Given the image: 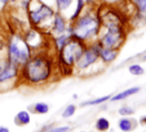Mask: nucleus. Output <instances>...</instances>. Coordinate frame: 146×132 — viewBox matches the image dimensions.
<instances>
[{"label":"nucleus","mask_w":146,"mask_h":132,"mask_svg":"<svg viewBox=\"0 0 146 132\" xmlns=\"http://www.w3.org/2000/svg\"><path fill=\"white\" fill-rule=\"evenodd\" d=\"M108 99H111V95H105V96H102V98H98V99H94V100L84 101V102L81 103V106H94V104H99V103H103V102L107 101Z\"/></svg>","instance_id":"20"},{"label":"nucleus","mask_w":146,"mask_h":132,"mask_svg":"<svg viewBox=\"0 0 146 132\" xmlns=\"http://www.w3.org/2000/svg\"><path fill=\"white\" fill-rule=\"evenodd\" d=\"M102 30L99 13L96 10H88L81 14L76 20L70 22L66 33L71 37L80 39L87 44L94 41Z\"/></svg>","instance_id":"2"},{"label":"nucleus","mask_w":146,"mask_h":132,"mask_svg":"<svg viewBox=\"0 0 146 132\" xmlns=\"http://www.w3.org/2000/svg\"><path fill=\"white\" fill-rule=\"evenodd\" d=\"M75 106L74 104H70V106H67L66 108H65V110L63 111V114H62V116L64 117V118H67V117H71V116H73L74 115V112H75Z\"/></svg>","instance_id":"21"},{"label":"nucleus","mask_w":146,"mask_h":132,"mask_svg":"<svg viewBox=\"0 0 146 132\" xmlns=\"http://www.w3.org/2000/svg\"><path fill=\"white\" fill-rule=\"evenodd\" d=\"M66 29H67L66 18L64 17V15L62 13L56 11L55 15H54V17H52V21H51V25H50L49 31L52 34L58 36V34L65 33L66 32Z\"/></svg>","instance_id":"8"},{"label":"nucleus","mask_w":146,"mask_h":132,"mask_svg":"<svg viewBox=\"0 0 146 132\" xmlns=\"http://www.w3.org/2000/svg\"><path fill=\"white\" fill-rule=\"evenodd\" d=\"M99 44L97 42V40L91 41L89 44H87L86 49L83 51L82 55L79 57V60L75 62V68L80 71L87 70L89 69L91 65H94L95 63L98 62L99 60Z\"/></svg>","instance_id":"6"},{"label":"nucleus","mask_w":146,"mask_h":132,"mask_svg":"<svg viewBox=\"0 0 146 132\" xmlns=\"http://www.w3.org/2000/svg\"><path fill=\"white\" fill-rule=\"evenodd\" d=\"M68 131H70L68 126H58V127H54L49 130L48 132H68Z\"/></svg>","instance_id":"23"},{"label":"nucleus","mask_w":146,"mask_h":132,"mask_svg":"<svg viewBox=\"0 0 146 132\" xmlns=\"http://www.w3.org/2000/svg\"><path fill=\"white\" fill-rule=\"evenodd\" d=\"M133 112H135V110L129 107H122L119 109V114L122 116H129V115H132Z\"/></svg>","instance_id":"22"},{"label":"nucleus","mask_w":146,"mask_h":132,"mask_svg":"<svg viewBox=\"0 0 146 132\" xmlns=\"http://www.w3.org/2000/svg\"><path fill=\"white\" fill-rule=\"evenodd\" d=\"M1 22H2V21H1V16H0V26H1Z\"/></svg>","instance_id":"29"},{"label":"nucleus","mask_w":146,"mask_h":132,"mask_svg":"<svg viewBox=\"0 0 146 132\" xmlns=\"http://www.w3.org/2000/svg\"><path fill=\"white\" fill-rule=\"evenodd\" d=\"M129 1L133 6L136 13L146 14V0H129Z\"/></svg>","instance_id":"16"},{"label":"nucleus","mask_w":146,"mask_h":132,"mask_svg":"<svg viewBox=\"0 0 146 132\" xmlns=\"http://www.w3.org/2000/svg\"><path fill=\"white\" fill-rule=\"evenodd\" d=\"M55 13H56L55 9L51 6L44 3L42 0L30 1L29 8L26 10L30 25L40 31L50 29L51 21H52Z\"/></svg>","instance_id":"3"},{"label":"nucleus","mask_w":146,"mask_h":132,"mask_svg":"<svg viewBox=\"0 0 146 132\" xmlns=\"http://www.w3.org/2000/svg\"><path fill=\"white\" fill-rule=\"evenodd\" d=\"M143 60H144V61H146V55H145V56L143 57Z\"/></svg>","instance_id":"28"},{"label":"nucleus","mask_w":146,"mask_h":132,"mask_svg":"<svg viewBox=\"0 0 146 132\" xmlns=\"http://www.w3.org/2000/svg\"><path fill=\"white\" fill-rule=\"evenodd\" d=\"M139 122H140V124H144V125H146V116L141 117V118L139 119Z\"/></svg>","instance_id":"26"},{"label":"nucleus","mask_w":146,"mask_h":132,"mask_svg":"<svg viewBox=\"0 0 146 132\" xmlns=\"http://www.w3.org/2000/svg\"><path fill=\"white\" fill-rule=\"evenodd\" d=\"M119 55L117 49H112V48H106V47H100L99 48V60L105 63H112Z\"/></svg>","instance_id":"9"},{"label":"nucleus","mask_w":146,"mask_h":132,"mask_svg":"<svg viewBox=\"0 0 146 132\" xmlns=\"http://www.w3.org/2000/svg\"><path fill=\"white\" fill-rule=\"evenodd\" d=\"M139 90H140V87H138V86H136V87H131V88H128V90H124V91L117 93L116 95L112 96V99H110V100H112V101H120V100L127 99V98H129V96H131V95L138 93Z\"/></svg>","instance_id":"10"},{"label":"nucleus","mask_w":146,"mask_h":132,"mask_svg":"<svg viewBox=\"0 0 146 132\" xmlns=\"http://www.w3.org/2000/svg\"><path fill=\"white\" fill-rule=\"evenodd\" d=\"M29 1H32V0H29Z\"/></svg>","instance_id":"30"},{"label":"nucleus","mask_w":146,"mask_h":132,"mask_svg":"<svg viewBox=\"0 0 146 132\" xmlns=\"http://www.w3.org/2000/svg\"><path fill=\"white\" fill-rule=\"evenodd\" d=\"M5 47H6L5 41H3V40H0V53H2V51L5 49Z\"/></svg>","instance_id":"25"},{"label":"nucleus","mask_w":146,"mask_h":132,"mask_svg":"<svg viewBox=\"0 0 146 132\" xmlns=\"http://www.w3.org/2000/svg\"><path fill=\"white\" fill-rule=\"evenodd\" d=\"M54 73V60L46 53L40 52L32 54L29 61L21 67L19 76L32 85L47 83Z\"/></svg>","instance_id":"1"},{"label":"nucleus","mask_w":146,"mask_h":132,"mask_svg":"<svg viewBox=\"0 0 146 132\" xmlns=\"http://www.w3.org/2000/svg\"><path fill=\"white\" fill-rule=\"evenodd\" d=\"M86 47H87V42L70 36L66 44L57 53L58 67L60 68V70L68 69L72 71L73 67L75 65V62L82 55Z\"/></svg>","instance_id":"5"},{"label":"nucleus","mask_w":146,"mask_h":132,"mask_svg":"<svg viewBox=\"0 0 146 132\" xmlns=\"http://www.w3.org/2000/svg\"><path fill=\"white\" fill-rule=\"evenodd\" d=\"M135 127V122L129 118H121L119 121V129L123 132H129Z\"/></svg>","instance_id":"15"},{"label":"nucleus","mask_w":146,"mask_h":132,"mask_svg":"<svg viewBox=\"0 0 146 132\" xmlns=\"http://www.w3.org/2000/svg\"><path fill=\"white\" fill-rule=\"evenodd\" d=\"M49 110V106L44 102H38L33 106V111L36 114H47Z\"/></svg>","instance_id":"19"},{"label":"nucleus","mask_w":146,"mask_h":132,"mask_svg":"<svg viewBox=\"0 0 146 132\" xmlns=\"http://www.w3.org/2000/svg\"><path fill=\"white\" fill-rule=\"evenodd\" d=\"M84 7H86V0H75V8H74L72 15L70 16L68 21L73 22L74 20H76L82 14V11L84 10Z\"/></svg>","instance_id":"11"},{"label":"nucleus","mask_w":146,"mask_h":132,"mask_svg":"<svg viewBox=\"0 0 146 132\" xmlns=\"http://www.w3.org/2000/svg\"><path fill=\"white\" fill-rule=\"evenodd\" d=\"M0 132H9V130L5 126H0Z\"/></svg>","instance_id":"27"},{"label":"nucleus","mask_w":146,"mask_h":132,"mask_svg":"<svg viewBox=\"0 0 146 132\" xmlns=\"http://www.w3.org/2000/svg\"><path fill=\"white\" fill-rule=\"evenodd\" d=\"M96 129L100 132H105L110 129V122L108 119H106L105 117H99L97 121H96Z\"/></svg>","instance_id":"17"},{"label":"nucleus","mask_w":146,"mask_h":132,"mask_svg":"<svg viewBox=\"0 0 146 132\" xmlns=\"http://www.w3.org/2000/svg\"><path fill=\"white\" fill-rule=\"evenodd\" d=\"M21 68L10 62L7 56L0 57V85L13 80L19 76Z\"/></svg>","instance_id":"7"},{"label":"nucleus","mask_w":146,"mask_h":132,"mask_svg":"<svg viewBox=\"0 0 146 132\" xmlns=\"http://www.w3.org/2000/svg\"><path fill=\"white\" fill-rule=\"evenodd\" d=\"M18 0H0V5L2 7H7L8 5H11V3H16Z\"/></svg>","instance_id":"24"},{"label":"nucleus","mask_w":146,"mask_h":132,"mask_svg":"<svg viewBox=\"0 0 146 132\" xmlns=\"http://www.w3.org/2000/svg\"><path fill=\"white\" fill-rule=\"evenodd\" d=\"M6 48H7L6 52L7 59L14 64L18 65L19 68L23 67L33 54L31 47L25 41L24 37L18 33L10 34V37L7 40Z\"/></svg>","instance_id":"4"},{"label":"nucleus","mask_w":146,"mask_h":132,"mask_svg":"<svg viewBox=\"0 0 146 132\" xmlns=\"http://www.w3.org/2000/svg\"><path fill=\"white\" fill-rule=\"evenodd\" d=\"M31 121V117H30V114L25 110H22L19 112H17V115L15 116V124L21 126V125H26L29 124Z\"/></svg>","instance_id":"13"},{"label":"nucleus","mask_w":146,"mask_h":132,"mask_svg":"<svg viewBox=\"0 0 146 132\" xmlns=\"http://www.w3.org/2000/svg\"><path fill=\"white\" fill-rule=\"evenodd\" d=\"M74 2H75V0H55L57 11H59L62 14H64V11H66Z\"/></svg>","instance_id":"14"},{"label":"nucleus","mask_w":146,"mask_h":132,"mask_svg":"<svg viewBox=\"0 0 146 132\" xmlns=\"http://www.w3.org/2000/svg\"><path fill=\"white\" fill-rule=\"evenodd\" d=\"M68 38H70V36L65 32V33H62V34H58V36H55L52 39V41H54V46H55V49H56V52L58 53L62 48H63V46L66 44V41L68 40Z\"/></svg>","instance_id":"12"},{"label":"nucleus","mask_w":146,"mask_h":132,"mask_svg":"<svg viewBox=\"0 0 146 132\" xmlns=\"http://www.w3.org/2000/svg\"><path fill=\"white\" fill-rule=\"evenodd\" d=\"M128 70H129V72H130L131 75H133V76H141V75H144V72H145L144 68H143L140 64H138V63H135V64L129 65Z\"/></svg>","instance_id":"18"}]
</instances>
